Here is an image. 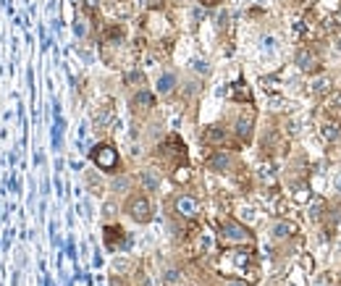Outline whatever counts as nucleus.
<instances>
[{
    "instance_id": "nucleus-1",
    "label": "nucleus",
    "mask_w": 341,
    "mask_h": 286,
    "mask_svg": "<svg viewBox=\"0 0 341 286\" xmlns=\"http://www.w3.org/2000/svg\"><path fill=\"white\" fill-rule=\"evenodd\" d=\"M126 215L131 218L136 223H150V218H153V205H150V200L145 194H131V197L126 200Z\"/></svg>"
},
{
    "instance_id": "nucleus-2",
    "label": "nucleus",
    "mask_w": 341,
    "mask_h": 286,
    "mask_svg": "<svg viewBox=\"0 0 341 286\" xmlns=\"http://www.w3.org/2000/svg\"><path fill=\"white\" fill-rule=\"evenodd\" d=\"M92 160L97 163V168L100 171H108V174H116L118 168V153L113 150L110 145H100L92 150Z\"/></svg>"
},
{
    "instance_id": "nucleus-3",
    "label": "nucleus",
    "mask_w": 341,
    "mask_h": 286,
    "mask_svg": "<svg viewBox=\"0 0 341 286\" xmlns=\"http://www.w3.org/2000/svg\"><path fill=\"white\" fill-rule=\"evenodd\" d=\"M294 66L302 74H317L320 71V55L313 48H299L297 55H294Z\"/></svg>"
},
{
    "instance_id": "nucleus-4",
    "label": "nucleus",
    "mask_w": 341,
    "mask_h": 286,
    "mask_svg": "<svg viewBox=\"0 0 341 286\" xmlns=\"http://www.w3.org/2000/svg\"><path fill=\"white\" fill-rule=\"evenodd\" d=\"M221 236L226 239V242H236V244L249 242V239H252V234H249L244 226H239V223H234V221L221 223Z\"/></svg>"
},
{
    "instance_id": "nucleus-5",
    "label": "nucleus",
    "mask_w": 341,
    "mask_h": 286,
    "mask_svg": "<svg viewBox=\"0 0 341 286\" xmlns=\"http://www.w3.org/2000/svg\"><path fill=\"white\" fill-rule=\"evenodd\" d=\"M173 205H176V213L181 218H189V221H192V218L200 215V200L192 197V194H179Z\"/></svg>"
},
{
    "instance_id": "nucleus-6",
    "label": "nucleus",
    "mask_w": 341,
    "mask_h": 286,
    "mask_svg": "<svg viewBox=\"0 0 341 286\" xmlns=\"http://www.w3.org/2000/svg\"><path fill=\"white\" fill-rule=\"evenodd\" d=\"M294 234H297V226L291 221H276L270 226V236L276 239V242H286V239H291Z\"/></svg>"
},
{
    "instance_id": "nucleus-7",
    "label": "nucleus",
    "mask_w": 341,
    "mask_h": 286,
    "mask_svg": "<svg viewBox=\"0 0 341 286\" xmlns=\"http://www.w3.org/2000/svg\"><path fill=\"white\" fill-rule=\"evenodd\" d=\"M231 155L226 153V150H215L213 155H210V160H208V165H210V171H218V174H226V171H231Z\"/></svg>"
},
{
    "instance_id": "nucleus-8",
    "label": "nucleus",
    "mask_w": 341,
    "mask_h": 286,
    "mask_svg": "<svg viewBox=\"0 0 341 286\" xmlns=\"http://www.w3.org/2000/svg\"><path fill=\"white\" fill-rule=\"evenodd\" d=\"M131 108L136 113H147L150 108H155V95L147 92V89H139V92L131 97Z\"/></svg>"
},
{
    "instance_id": "nucleus-9",
    "label": "nucleus",
    "mask_w": 341,
    "mask_h": 286,
    "mask_svg": "<svg viewBox=\"0 0 341 286\" xmlns=\"http://www.w3.org/2000/svg\"><path fill=\"white\" fill-rule=\"evenodd\" d=\"M331 77H325V74H320V77H315L313 81H310V92L313 95H325V92H331Z\"/></svg>"
},
{
    "instance_id": "nucleus-10",
    "label": "nucleus",
    "mask_w": 341,
    "mask_h": 286,
    "mask_svg": "<svg viewBox=\"0 0 341 286\" xmlns=\"http://www.w3.org/2000/svg\"><path fill=\"white\" fill-rule=\"evenodd\" d=\"M173 89H176V74H171V71H165L160 79H157V92H160L163 97L165 95H171Z\"/></svg>"
},
{
    "instance_id": "nucleus-11",
    "label": "nucleus",
    "mask_w": 341,
    "mask_h": 286,
    "mask_svg": "<svg viewBox=\"0 0 341 286\" xmlns=\"http://www.w3.org/2000/svg\"><path fill=\"white\" fill-rule=\"evenodd\" d=\"M236 137L241 142H249V137H252V116H241L239 121H236Z\"/></svg>"
},
{
    "instance_id": "nucleus-12",
    "label": "nucleus",
    "mask_w": 341,
    "mask_h": 286,
    "mask_svg": "<svg viewBox=\"0 0 341 286\" xmlns=\"http://www.w3.org/2000/svg\"><path fill=\"white\" fill-rule=\"evenodd\" d=\"M323 139H325V142H336V139H341V124H339V121H325V124H323Z\"/></svg>"
},
{
    "instance_id": "nucleus-13",
    "label": "nucleus",
    "mask_w": 341,
    "mask_h": 286,
    "mask_svg": "<svg viewBox=\"0 0 341 286\" xmlns=\"http://www.w3.org/2000/svg\"><path fill=\"white\" fill-rule=\"evenodd\" d=\"M142 184H145V189H157L160 186V174L153 168H145L142 171Z\"/></svg>"
},
{
    "instance_id": "nucleus-14",
    "label": "nucleus",
    "mask_w": 341,
    "mask_h": 286,
    "mask_svg": "<svg viewBox=\"0 0 341 286\" xmlns=\"http://www.w3.org/2000/svg\"><path fill=\"white\" fill-rule=\"evenodd\" d=\"M121 239H124V231H121L118 226H108V229H105V242H108V247H116Z\"/></svg>"
},
{
    "instance_id": "nucleus-15",
    "label": "nucleus",
    "mask_w": 341,
    "mask_h": 286,
    "mask_svg": "<svg viewBox=\"0 0 341 286\" xmlns=\"http://www.w3.org/2000/svg\"><path fill=\"white\" fill-rule=\"evenodd\" d=\"M205 139L208 142H223L226 139V129L223 126H210L208 134H205Z\"/></svg>"
},
{
    "instance_id": "nucleus-16",
    "label": "nucleus",
    "mask_w": 341,
    "mask_h": 286,
    "mask_svg": "<svg viewBox=\"0 0 341 286\" xmlns=\"http://www.w3.org/2000/svg\"><path fill=\"white\" fill-rule=\"evenodd\" d=\"M113 189H116V192H129V189H131V179H129V176H116V179H113Z\"/></svg>"
},
{
    "instance_id": "nucleus-17",
    "label": "nucleus",
    "mask_w": 341,
    "mask_h": 286,
    "mask_svg": "<svg viewBox=\"0 0 341 286\" xmlns=\"http://www.w3.org/2000/svg\"><path fill=\"white\" fill-rule=\"evenodd\" d=\"M194 71H200V74H205V77H208V74H210V66L205 63V61H194Z\"/></svg>"
},
{
    "instance_id": "nucleus-18",
    "label": "nucleus",
    "mask_w": 341,
    "mask_h": 286,
    "mask_svg": "<svg viewBox=\"0 0 341 286\" xmlns=\"http://www.w3.org/2000/svg\"><path fill=\"white\" fill-rule=\"evenodd\" d=\"M333 189H336V194H341V168L333 174Z\"/></svg>"
},
{
    "instance_id": "nucleus-19",
    "label": "nucleus",
    "mask_w": 341,
    "mask_h": 286,
    "mask_svg": "<svg viewBox=\"0 0 341 286\" xmlns=\"http://www.w3.org/2000/svg\"><path fill=\"white\" fill-rule=\"evenodd\" d=\"M226 286H247L244 281H234V278H229V281H226Z\"/></svg>"
},
{
    "instance_id": "nucleus-20",
    "label": "nucleus",
    "mask_w": 341,
    "mask_h": 286,
    "mask_svg": "<svg viewBox=\"0 0 341 286\" xmlns=\"http://www.w3.org/2000/svg\"><path fill=\"white\" fill-rule=\"evenodd\" d=\"M333 42H336V50H341V34H336V40H333Z\"/></svg>"
}]
</instances>
